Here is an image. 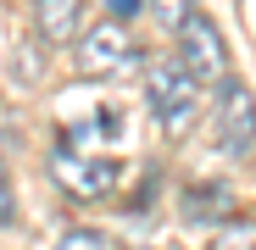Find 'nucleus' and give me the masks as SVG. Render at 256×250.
Segmentation results:
<instances>
[{
    "label": "nucleus",
    "instance_id": "5",
    "mask_svg": "<svg viewBox=\"0 0 256 250\" xmlns=\"http://www.w3.org/2000/svg\"><path fill=\"white\" fill-rule=\"evenodd\" d=\"M50 167H56V184H62L72 200H106V195L117 189V178H122V161H112V156H84V150H62Z\"/></svg>",
    "mask_w": 256,
    "mask_h": 250
},
{
    "label": "nucleus",
    "instance_id": "4",
    "mask_svg": "<svg viewBox=\"0 0 256 250\" xmlns=\"http://www.w3.org/2000/svg\"><path fill=\"white\" fill-rule=\"evenodd\" d=\"M178 67L195 83H212V89L228 78V39H223V28L212 22L206 11H195L184 22V33H178Z\"/></svg>",
    "mask_w": 256,
    "mask_h": 250
},
{
    "label": "nucleus",
    "instance_id": "8",
    "mask_svg": "<svg viewBox=\"0 0 256 250\" xmlns=\"http://www.w3.org/2000/svg\"><path fill=\"white\" fill-rule=\"evenodd\" d=\"M212 250H256V217H228L218 223V234H212Z\"/></svg>",
    "mask_w": 256,
    "mask_h": 250
},
{
    "label": "nucleus",
    "instance_id": "11",
    "mask_svg": "<svg viewBox=\"0 0 256 250\" xmlns=\"http://www.w3.org/2000/svg\"><path fill=\"white\" fill-rule=\"evenodd\" d=\"M17 223V184L6 173V161H0V228H12Z\"/></svg>",
    "mask_w": 256,
    "mask_h": 250
},
{
    "label": "nucleus",
    "instance_id": "2",
    "mask_svg": "<svg viewBox=\"0 0 256 250\" xmlns=\"http://www.w3.org/2000/svg\"><path fill=\"white\" fill-rule=\"evenodd\" d=\"M140 61H145V56H140V39L128 33L122 22H112V17L72 39V67H78L84 78H117V72L140 67Z\"/></svg>",
    "mask_w": 256,
    "mask_h": 250
},
{
    "label": "nucleus",
    "instance_id": "10",
    "mask_svg": "<svg viewBox=\"0 0 256 250\" xmlns=\"http://www.w3.org/2000/svg\"><path fill=\"white\" fill-rule=\"evenodd\" d=\"M56 250H117V245H112V234H100V228H67V234L56 239Z\"/></svg>",
    "mask_w": 256,
    "mask_h": 250
},
{
    "label": "nucleus",
    "instance_id": "3",
    "mask_svg": "<svg viewBox=\"0 0 256 250\" xmlns=\"http://www.w3.org/2000/svg\"><path fill=\"white\" fill-rule=\"evenodd\" d=\"M212 134H218V150H228V156H245L256 145V95L234 72L212 89Z\"/></svg>",
    "mask_w": 256,
    "mask_h": 250
},
{
    "label": "nucleus",
    "instance_id": "12",
    "mask_svg": "<svg viewBox=\"0 0 256 250\" xmlns=\"http://www.w3.org/2000/svg\"><path fill=\"white\" fill-rule=\"evenodd\" d=\"M106 11H112V22H128V17H134V11H140V0H112V6H106Z\"/></svg>",
    "mask_w": 256,
    "mask_h": 250
},
{
    "label": "nucleus",
    "instance_id": "6",
    "mask_svg": "<svg viewBox=\"0 0 256 250\" xmlns=\"http://www.w3.org/2000/svg\"><path fill=\"white\" fill-rule=\"evenodd\" d=\"M84 6L90 0H34V33L45 45H72L78 22H84Z\"/></svg>",
    "mask_w": 256,
    "mask_h": 250
},
{
    "label": "nucleus",
    "instance_id": "1",
    "mask_svg": "<svg viewBox=\"0 0 256 250\" xmlns=\"http://www.w3.org/2000/svg\"><path fill=\"white\" fill-rule=\"evenodd\" d=\"M145 100H150V111H156L162 128L173 139H184L195 128V117H200V83L178 61H156L150 78H145Z\"/></svg>",
    "mask_w": 256,
    "mask_h": 250
},
{
    "label": "nucleus",
    "instance_id": "7",
    "mask_svg": "<svg viewBox=\"0 0 256 250\" xmlns=\"http://www.w3.org/2000/svg\"><path fill=\"white\" fill-rule=\"evenodd\" d=\"M184 217H190V223H228V217H234V212H228V189H223V184H212V189L195 184V189L184 195Z\"/></svg>",
    "mask_w": 256,
    "mask_h": 250
},
{
    "label": "nucleus",
    "instance_id": "9",
    "mask_svg": "<svg viewBox=\"0 0 256 250\" xmlns=\"http://www.w3.org/2000/svg\"><path fill=\"white\" fill-rule=\"evenodd\" d=\"M145 11H150L167 33H184V22H190L200 6H195V0H145Z\"/></svg>",
    "mask_w": 256,
    "mask_h": 250
}]
</instances>
